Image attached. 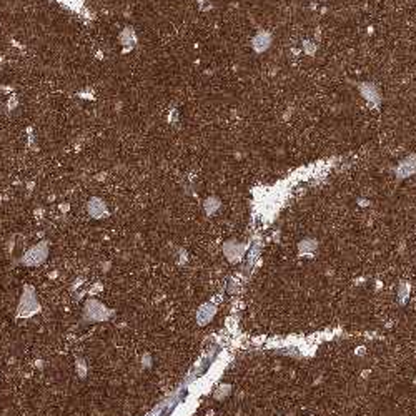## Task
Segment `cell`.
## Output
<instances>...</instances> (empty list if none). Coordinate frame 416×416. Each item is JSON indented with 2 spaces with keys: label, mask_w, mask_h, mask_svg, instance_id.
<instances>
[{
  "label": "cell",
  "mask_w": 416,
  "mask_h": 416,
  "mask_svg": "<svg viewBox=\"0 0 416 416\" xmlns=\"http://www.w3.org/2000/svg\"><path fill=\"white\" fill-rule=\"evenodd\" d=\"M272 42H273L272 33L263 32V30H261V32H258L255 37H253V40H251V47H253V50H255L256 54H263V52H267V50L270 49V45H272Z\"/></svg>",
  "instance_id": "6da1fadb"
},
{
  "label": "cell",
  "mask_w": 416,
  "mask_h": 416,
  "mask_svg": "<svg viewBox=\"0 0 416 416\" xmlns=\"http://www.w3.org/2000/svg\"><path fill=\"white\" fill-rule=\"evenodd\" d=\"M118 42H120V45L123 47V54H127L128 50L134 49L135 44H137V33H135V30L132 28L130 25H127V27L123 28L122 32H120Z\"/></svg>",
  "instance_id": "7a4b0ae2"
},
{
  "label": "cell",
  "mask_w": 416,
  "mask_h": 416,
  "mask_svg": "<svg viewBox=\"0 0 416 416\" xmlns=\"http://www.w3.org/2000/svg\"><path fill=\"white\" fill-rule=\"evenodd\" d=\"M360 93H361L363 98H366L370 104L380 105L381 95H380L378 88H376L373 83H361V85H360Z\"/></svg>",
  "instance_id": "3957f363"
},
{
  "label": "cell",
  "mask_w": 416,
  "mask_h": 416,
  "mask_svg": "<svg viewBox=\"0 0 416 416\" xmlns=\"http://www.w3.org/2000/svg\"><path fill=\"white\" fill-rule=\"evenodd\" d=\"M88 212L93 218H104L107 215V207L100 198H92L88 203Z\"/></svg>",
  "instance_id": "277c9868"
},
{
  "label": "cell",
  "mask_w": 416,
  "mask_h": 416,
  "mask_svg": "<svg viewBox=\"0 0 416 416\" xmlns=\"http://www.w3.org/2000/svg\"><path fill=\"white\" fill-rule=\"evenodd\" d=\"M415 162H416L415 155L410 157V158H406V160H403L401 165H400V168H398V175H400V177H408V175L413 173V171L416 170Z\"/></svg>",
  "instance_id": "5b68a950"
}]
</instances>
